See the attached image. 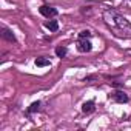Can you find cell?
I'll list each match as a JSON object with an SVG mask.
<instances>
[{
    "mask_svg": "<svg viewBox=\"0 0 131 131\" xmlns=\"http://www.w3.org/2000/svg\"><path fill=\"white\" fill-rule=\"evenodd\" d=\"M40 110V102L37 100V102H32L29 106H28V110H26V114H32V113H37Z\"/></svg>",
    "mask_w": 131,
    "mask_h": 131,
    "instance_id": "cell-9",
    "label": "cell"
},
{
    "mask_svg": "<svg viewBox=\"0 0 131 131\" xmlns=\"http://www.w3.org/2000/svg\"><path fill=\"white\" fill-rule=\"evenodd\" d=\"M103 20L111 28V31H114L116 36H119V37H131V23L123 16H120L119 13L105 11L103 13Z\"/></svg>",
    "mask_w": 131,
    "mask_h": 131,
    "instance_id": "cell-1",
    "label": "cell"
},
{
    "mask_svg": "<svg viewBox=\"0 0 131 131\" xmlns=\"http://www.w3.org/2000/svg\"><path fill=\"white\" fill-rule=\"evenodd\" d=\"M39 11H40V14L43 16V17H56L57 14H59V11L56 9V8H52V6H49V5H42L40 8H39Z\"/></svg>",
    "mask_w": 131,
    "mask_h": 131,
    "instance_id": "cell-2",
    "label": "cell"
},
{
    "mask_svg": "<svg viewBox=\"0 0 131 131\" xmlns=\"http://www.w3.org/2000/svg\"><path fill=\"white\" fill-rule=\"evenodd\" d=\"M96 79V76H88V77H85V82H90V80H94Z\"/></svg>",
    "mask_w": 131,
    "mask_h": 131,
    "instance_id": "cell-12",
    "label": "cell"
},
{
    "mask_svg": "<svg viewBox=\"0 0 131 131\" xmlns=\"http://www.w3.org/2000/svg\"><path fill=\"white\" fill-rule=\"evenodd\" d=\"M34 63H36V67H39V68H43V67H49V65H51L49 59H46V57H37Z\"/></svg>",
    "mask_w": 131,
    "mask_h": 131,
    "instance_id": "cell-7",
    "label": "cell"
},
{
    "mask_svg": "<svg viewBox=\"0 0 131 131\" xmlns=\"http://www.w3.org/2000/svg\"><path fill=\"white\" fill-rule=\"evenodd\" d=\"M67 54H68V49L65 48V46H57V48H56V56H57V57L62 59V57H65Z\"/></svg>",
    "mask_w": 131,
    "mask_h": 131,
    "instance_id": "cell-10",
    "label": "cell"
},
{
    "mask_svg": "<svg viewBox=\"0 0 131 131\" xmlns=\"http://www.w3.org/2000/svg\"><path fill=\"white\" fill-rule=\"evenodd\" d=\"M77 49H79L80 52H90V51L93 49V45H91L90 39H79V42H77Z\"/></svg>",
    "mask_w": 131,
    "mask_h": 131,
    "instance_id": "cell-3",
    "label": "cell"
},
{
    "mask_svg": "<svg viewBox=\"0 0 131 131\" xmlns=\"http://www.w3.org/2000/svg\"><path fill=\"white\" fill-rule=\"evenodd\" d=\"M45 28H48L49 31H57L59 29V22L57 20H49V22H45Z\"/></svg>",
    "mask_w": 131,
    "mask_h": 131,
    "instance_id": "cell-8",
    "label": "cell"
},
{
    "mask_svg": "<svg viewBox=\"0 0 131 131\" xmlns=\"http://www.w3.org/2000/svg\"><path fill=\"white\" fill-rule=\"evenodd\" d=\"M90 37H91V31H88V29H83L79 32V39H90Z\"/></svg>",
    "mask_w": 131,
    "mask_h": 131,
    "instance_id": "cell-11",
    "label": "cell"
},
{
    "mask_svg": "<svg viewBox=\"0 0 131 131\" xmlns=\"http://www.w3.org/2000/svg\"><path fill=\"white\" fill-rule=\"evenodd\" d=\"M94 110H96V106H94V102L93 100H88V102H85L82 105V111L85 114H91V113H94Z\"/></svg>",
    "mask_w": 131,
    "mask_h": 131,
    "instance_id": "cell-6",
    "label": "cell"
},
{
    "mask_svg": "<svg viewBox=\"0 0 131 131\" xmlns=\"http://www.w3.org/2000/svg\"><path fill=\"white\" fill-rule=\"evenodd\" d=\"M2 37H3V39H6L8 42L17 43V39H16V36H14V34H13V31H11L9 28H6V26H2Z\"/></svg>",
    "mask_w": 131,
    "mask_h": 131,
    "instance_id": "cell-4",
    "label": "cell"
},
{
    "mask_svg": "<svg viewBox=\"0 0 131 131\" xmlns=\"http://www.w3.org/2000/svg\"><path fill=\"white\" fill-rule=\"evenodd\" d=\"M113 99H114L116 102H119V103H126V102L129 100V97H128V94H126L125 91H116V93L113 94Z\"/></svg>",
    "mask_w": 131,
    "mask_h": 131,
    "instance_id": "cell-5",
    "label": "cell"
}]
</instances>
